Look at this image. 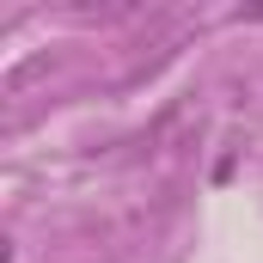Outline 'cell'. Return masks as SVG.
<instances>
[]
</instances>
